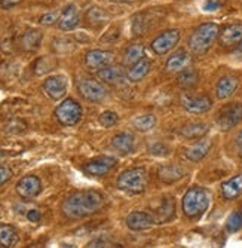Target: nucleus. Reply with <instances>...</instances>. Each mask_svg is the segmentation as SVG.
Returning <instances> with one entry per match:
<instances>
[{
  "instance_id": "obj_1",
  "label": "nucleus",
  "mask_w": 242,
  "mask_h": 248,
  "mask_svg": "<svg viewBox=\"0 0 242 248\" xmlns=\"http://www.w3.org/2000/svg\"><path fill=\"white\" fill-rule=\"evenodd\" d=\"M104 204L106 199L101 193L94 190H80L69 195L64 199L61 211L67 218L76 220L97 214L104 208Z\"/></svg>"
},
{
  "instance_id": "obj_2",
  "label": "nucleus",
  "mask_w": 242,
  "mask_h": 248,
  "mask_svg": "<svg viewBox=\"0 0 242 248\" xmlns=\"http://www.w3.org/2000/svg\"><path fill=\"white\" fill-rule=\"evenodd\" d=\"M220 29L214 22H205L196 27L189 37V48L195 55H204L218 37Z\"/></svg>"
},
{
  "instance_id": "obj_3",
  "label": "nucleus",
  "mask_w": 242,
  "mask_h": 248,
  "mask_svg": "<svg viewBox=\"0 0 242 248\" xmlns=\"http://www.w3.org/2000/svg\"><path fill=\"white\" fill-rule=\"evenodd\" d=\"M183 213L189 218L201 217L210 205V193L204 187H192L183 196Z\"/></svg>"
},
{
  "instance_id": "obj_4",
  "label": "nucleus",
  "mask_w": 242,
  "mask_h": 248,
  "mask_svg": "<svg viewBox=\"0 0 242 248\" xmlns=\"http://www.w3.org/2000/svg\"><path fill=\"white\" fill-rule=\"evenodd\" d=\"M147 171L144 168H131L118 178V187L129 193H141L147 186Z\"/></svg>"
},
{
  "instance_id": "obj_5",
  "label": "nucleus",
  "mask_w": 242,
  "mask_h": 248,
  "mask_svg": "<svg viewBox=\"0 0 242 248\" xmlns=\"http://www.w3.org/2000/svg\"><path fill=\"white\" fill-rule=\"evenodd\" d=\"M55 118L64 126H73L82 118V107L73 98H67L55 108Z\"/></svg>"
},
{
  "instance_id": "obj_6",
  "label": "nucleus",
  "mask_w": 242,
  "mask_h": 248,
  "mask_svg": "<svg viewBox=\"0 0 242 248\" xmlns=\"http://www.w3.org/2000/svg\"><path fill=\"white\" fill-rule=\"evenodd\" d=\"M241 119H242V104L232 103V104L225 106L218 111L217 125L220 129L227 131V129H232L235 125H238Z\"/></svg>"
},
{
  "instance_id": "obj_7",
  "label": "nucleus",
  "mask_w": 242,
  "mask_h": 248,
  "mask_svg": "<svg viewBox=\"0 0 242 248\" xmlns=\"http://www.w3.org/2000/svg\"><path fill=\"white\" fill-rule=\"evenodd\" d=\"M79 88V93L80 95L88 100V101H92V103H98L101 100L106 98L107 95V88L94 79H82L77 85Z\"/></svg>"
},
{
  "instance_id": "obj_8",
  "label": "nucleus",
  "mask_w": 242,
  "mask_h": 248,
  "mask_svg": "<svg viewBox=\"0 0 242 248\" xmlns=\"http://www.w3.org/2000/svg\"><path fill=\"white\" fill-rule=\"evenodd\" d=\"M180 40V31L179 30H166L162 34H159L155 40L151 42V49L158 55H165L171 49H174L175 45Z\"/></svg>"
},
{
  "instance_id": "obj_9",
  "label": "nucleus",
  "mask_w": 242,
  "mask_h": 248,
  "mask_svg": "<svg viewBox=\"0 0 242 248\" xmlns=\"http://www.w3.org/2000/svg\"><path fill=\"white\" fill-rule=\"evenodd\" d=\"M116 55L110 51H103V49H92L86 52L85 55V64L90 70H101L104 67L115 62Z\"/></svg>"
},
{
  "instance_id": "obj_10",
  "label": "nucleus",
  "mask_w": 242,
  "mask_h": 248,
  "mask_svg": "<svg viewBox=\"0 0 242 248\" xmlns=\"http://www.w3.org/2000/svg\"><path fill=\"white\" fill-rule=\"evenodd\" d=\"M67 88H69V82L65 76H51L48 79H45L43 82V91L45 94L51 98V100H61L65 93H67Z\"/></svg>"
},
{
  "instance_id": "obj_11",
  "label": "nucleus",
  "mask_w": 242,
  "mask_h": 248,
  "mask_svg": "<svg viewBox=\"0 0 242 248\" xmlns=\"http://www.w3.org/2000/svg\"><path fill=\"white\" fill-rule=\"evenodd\" d=\"M182 104L183 107L190 111V113L201 115L208 111L212 106V101L208 95H190V94H183L182 95Z\"/></svg>"
},
{
  "instance_id": "obj_12",
  "label": "nucleus",
  "mask_w": 242,
  "mask_h": 248,
  "mask_svg": "<svg viewBox=\"0 0 242 248\" xmlns=\"http://www.w3.org/2000/svg\"><path fill=\"white\" fill-rule=\"evenodd\" d=\"M42 190L40 178L36 175H26L16 183V193L23 199H31L36 198Z\"/></svg>"
},
{
  "instance_id": "obj_13",
  "label": "nucleus",
  "mask_w": 242,
  "mask_h": 248,
  "mask_svg": "<svg viewBox=\"0 0 242 248\" xmlns=\"http://www.w3.org/2000/svg\"><path fill=\"white\" fill-rule=\"evenodd\" d=\"M115 165H116L115 157L101 156V157H97V159H92L90 162H86L83 165V171L86 174L92 175V177H101V175H106Z\"/></svg>"
},
{
  "instance_id": "obj_14",
  "label": "nucleus",
  "mask_w": 242,
  "mask_h": 248,
  "mask_svg": "<svg viewBox=\"0 0 242 248\" xmlns=\"http://www.w3.org/2000/svg\"><path fill=\"white\" fill-rule=\"evenodd\" d=\"M79 21H80L79 9L75 5H69L67 8L64 9V12L60 15L58 27L62 31H70V30H75L79 26Z\"/></svg>"
},
{
  "instance_id": "obj_15",
  "label": "nucleus",
  "mask_w": 242,
  "mask_h": 248,
  "mask_svg": "<svg viewBox=\"0 0 242 248\" xmlns=\"http://www.w3.org/2000/svg\"><path fill=\"white\" fill-rule=\"evenodd\" d=\"M97 76L106 82V83H112V85H119V83H123L126 79H128V75L126 72L122 69L121 65H107L104 69L98 70Z\"/></svg>"
},
{
  "instance_id": "obj_16",
  "label": "nucleus",
  "mask_w": 242,
  "mask_h": 248,
  "mask_svg": "<svg viewBox=\"0 0 242 248\" xmlns=\"http://www.w3.org/2000/svg\"><path fill=\"white\" fill-rule=\"evenodd\" d=\"M151 214H147L144 211H133L126 217V226L131 231H146L153 224Z\"/></svg>"
},
{
  "instance_id": "obj_17",
  "label": "nucleus",
  "mask_w": 242,
  "mask_h": 248,
  "mask_svg": "<svg viewBox=\"0 0 242 248\" xmlns=\"http://www.w3.org/2000/svg\"><path fill=\"white\" fill-rule=\"evenodd\" d=\"M175 216V201L172 198H164L161 201V205L158 210L153 211L151 217L156 223H165L169 221Z\"/></svg>"
},
{
  "instance_id": "obj_18",
  "label": "nucleus",
  "mask_w": 242,
  "mask_h": 248,
  "mask_svg": "<svg viewBox=\"0 0 242 248\" xmlns=\"http://www.w3.org/2000/svg\"><path fill=\"white\" fill-rule=\"evenodd\" d=\"M222 46H232L242 40V24H232L225 27L218 34Z\"/></svg>"
},
{
  "instance_id": "obj_19",
  "label": "nucleus",
  "mask_w": 242,
  "mask_h": 248,
  "mask_svg": "<svg viewBox=\"0 0 242 248\" xmlns=\"http://www.w3.org/2000/svg\"><path fill=\"white\" fill-rule=\"evenodd\" d=\"M239 82L235 76H225L222 78L217 85H215V95L218 100H226L230 95H233V93L236 91Z\"/></svg>"
},
{
  "instance_id": "obj_20",
  "label": "nucleus",
  "mask_w": 242,
  "mask_h": 248,
  "mask_svg": "<svg viewBox=\"0 0 242 248\" xmlns=\"http://www.w3.org/2000/svg\"><path fill=\"white\" fill-rule=\"evenodd\" d=\"M222 195L226 201H233L242 195V174L232 177L222 185Z\"/></svg>"
},
{
  "instance_id": "obj_21",
  "label": "nucleus",
  "mask_w": 242,
  "mask_h": 248,
  "mask_svg": "<svg viewBox=\"0 0 242 248\" xmlns=\"http://www.w3.org/2000/svg\"><path fill=\"white\" fill-rule=\"evenodd\" d=\"M192 64V57L189 52L186 51H179V52H175L172 54L168 61H166V70L168 72H182L184 70L186 67H189Z\"/></svg>"
},
{
  "instance_id": "obj_22",
  "label": "nucleus",
  "mask_w": 242,
  "mask_h": 248,
  "mask_svg": "<svg viewBox=\"0 0 242 248\" xmlns=\"http://www.w3.org/2000/svg\"><path fill=\"white\" fill-rule=\"evenodd\" d=\"M210 149H211V141L207 140V139H202L197 143H195L193 146L187 147L184 155H186V157H187L189 161L197 162V161H201L202 157H205L208 155Z\"/></svg>"
},
{
  "instance_id": "obj_23",
  "label": "nucleus",
  "mask_w": 242,
  "mask_h": 248,
  "mask_svg": "<svg viewBox=\"0 0 242 248\" xmlns=\"http://www.w3.org/2000/svg\"><path fill=\"white\" fill-rule=\"evenodd\" d=\"M43 33L39 30H27L19 39V45L24 51H34L40 46Z\"/></svg>"
},
{
  "instance_id": "obj_24",
  "label": "nucleus",
  "mask_w": 242,
  "mask_h": 248,
  "mask_svg": "<svg viewBox=\"0 0 242 248\" xmlns=\"http://www.w3.org/2000/svg\"><path fill=\"white\" fill-rule=\"evenodd\" d=\"M186 174V171L179 167V165H168V167H162L159 171H158V175L159 178L162 180L164 183H175V182H179L180 178H183Z\"/></svg>"
},
{
  "instance_id": "obj_25",
  "label": "nucleus",
  "mask_w": 242,
  "mask_h": 248,
  "mask_svg": "<svg viewBox=\"0 0 242 248\" xmlns=\"http://www.w3.org/2000/svg\"><path fill=\"white\" fill-rule=\"evenodd\" d=\"M112 146L121 153H129L134 147V135L129 132H119L112 139Z\"/></svg>"
},
{
  "instance_id": "obj_26",
  "label": "nucleus",
  "mask_w": 242,
  "mask_h": 248,
  "mask_svg": "<svg viewBox=\"0 0 242 248\" xmlns=\"http://www.w3.org/2000/svg\"><path fill=\"white\" fill-rule=\"evenodd\" d=\"M150 67H151V61L150 60H140L138 62L131 65V69L128 70V79L133 80V82H138L141 80L144 76H147V73L150 72Z\"/></svg>"
},
{
  "instance_id": "obj_27",
  "label": "nucleus",
  "mask_w": 242,
  "mask_h": 248,
  "mask_svg": "<svg viewBox=\"0 0 242 248\" xmlns=\"http://www.w3.org/2000/svg\"><path fill=\"white\" fill-rule=\"evenodd\" d=\"M18 239L19 235L14 226H11V224H0V247L11 248L16 245Z\"/></svg>"
},
{
  "instance_id": "obj_28",
  "label": "nucleus",
  "mask_w": 242,
  "mask_h": 248,
  "mask_svg": "<svg viewBox=\"0 0 242 248\" xmlns=\"http://www.w3.org/2000/svg\"><path fill=\"white\" fill-rule=\"evenodd\" d=\"M208 132V126L205 124H190L180 129V134L186 139H202Z\"/></svg>"
},
{
  "instance_id": "obj_29",
  "label": "nucleus",
  "mask_w": 242,
  "mask_h": 248,
  "mask_svg": "<svg viewBox=\"0 0 242 248\" xmlns=\"http://www.w3.org/2000/svg\"><path fill=\"white\" fill-rule=\"evenodd\" d=\"M143 58H144V46L141 43H136V45H131V46H128V49L125 51L123 61H125L126 65H133V64L138 62Z\"/></svg>"
},
{
  "instance_id": "obj_30",
  "label": "nucleus",
  "mask_w": 242,
  "mask_h": 248,
  "mask_svg": "<svg viewBox=\"0 0 242 248\" xmlns=\"http://www.w3.org/2000/svg\"><path fill=\"white\" fill-rule=\"evenodd\" d=\"M133 125L137 131H141V132H147L150 129L155 128L156 125V118L153 115H141L138 118H134L133 121Z\"/></svg>"
},
{
  "instance_id": "obj_31",
  "label": "nucleus",
  "mask_w": 242,
  "mask_h": 248,
  "mask_svg": "<svg viewBox=\"0 0 242 248\" xmlns=\"http://www.w3.org/2000/svg\"><path fill=\"white\" fill-rule=\"evenodd\" d=\"M86 19L90 21V24H92V26H101L108 19V14L106 11H103L101 8L94 6L86 12Z\"/></svg>"
},
{
  "instance_id": "obj_32",
  "label": "nucleus",
  "mask_w": 242,
  "mask_h": 248,
  "mask_svg": "<svg viewBox=\"0 0 242 248\" xmlns=\"http://www.w3.org/2000/svg\"><path fill=\"white\" fill-rule=\"evenodd\" d=\"M197 80H199V75H197V72H195V70H186V72L180 73L177 78L179 85H182L183 88L195 86L197 83Z\"/></svg>"
},
{
  "instance_id": "obj_33",
  "label": "nucleus",
  "mask_w": 242,
  "mask_h": 248,
  "mask_svg": "<svg viewBox=\"0 0 242 248\" xmlns=\"http://www.w3.org/2000/svg\"><path fill=\"white\" fill-rule=\"evenodd\" d=\"M226 229L229 232H238L239 229H242V208L233 211L227 221H226Z\"/></svg>"
},
{
  "instance_id": "obj_34",
  "label": "nucleus",
  "mask_w": 242,
  "mask_h": 248,
  "mask_svg": "<svg viewBox=\"0 0 242 248\" xmlns=\"http://www.w3.org/2000/svg\"><path fill=\"white\" fill-rule=\"evenodd\" d=\"M118 119H119V116H118L116 111L106 110V111H103L101 116H100V124L104 128H112V126H115L118 124Z\"/></svg>"
},
{
  "instance_id": "obj_35",
  "label": "nucleus",
  "mask_w": 242,
  "mask_h": 248,
  "mask_svg": "<svg viewBox=\"0 0 242 248\" xmlns=\"http://www.w3.org/2000/svg\"><path fill=\"white\" fill-rule=\"evenodd\" d=\"M60 19V14L58 12H48L45 15H42L40 18V24L42 26H52L55 21Z\"/></svg>"
},
{
  "instance_id": "obj_36",
  "label": "nucleus",
  "mask_w": 242,
  "mask_h": 248,
  "mask_svg": "<svg viewBox=\"0 0 242 248\" xmlns=\"http://www.w3.org/2000/svg\"><path fill=\"white\" fill-rule=\"evenodd\" d=\"M225 5V0H205L204 2V11L207 12H214L220 9Z\"/></svg>"
},
{
  "instance_id": "obj_37",
  "label": "nucleus",
  "mask_w": 242,
  "mask_h": 248,
  "mask_svg": "<svg viewBox=\"0 0 242 248\" xmlns=\"http://www.w3.org/2000/svg\"><path fill=\"white\" fill-rule=\"evenodd\" d=\"M11 178H12V171L8 167H0V186L9 182Z\"/></svg>"
},
{
  "instance_id": "obj_38",
  "label": "nucleus",
  "mask_w": 242,
  "mask_h": 248,
  "mask_svg": "<svg viewBox=\"0 0 242 248\" xmlns=\"http://www.w3.org/2000/svg\"><path fill=\"white\" fill-rule=\"evenodd\" d=\"M88 247H91V248H95V247H112V244H110L108 241H106V239H95V241H91L90 244H88Z\"/></svg>"
},
{
  "instance_id": "obj_39",
  "label": "nucleus",
  "mask_w": 242,
  "mask_h": 248,
  "mask_svg": "<svg viewBox=\"0 0 242 248\" xmlns=\"http://www.w3.org/2000/svg\"><path fill=\"white\" fill-rule=\"evenodd\" d=\"M40 213L37 211V210H30L29 213H27V218L30 220V221H33V223H37V221H40Z\"/></svg>"
},
{
  "instance_id": "obj_40",
  "label": "nucleus",
  "mask_w": 242,
  "mask_h": 248,
  "mask_svg": "<svg viewBox=\"0 0 242 248\" xmlns=\"http://www.w3.org/2000/svg\"><path fill=\"white\" fill-rule=\"evenodd\" d=\"M19 2H21V0H0V5H2L3 8H6V9H9V8L15 6Z\"/></svg>"
},
{
  "instance_id": "obj_41",
  "label": "nucleus",
  "mask_w": 242,
  "mask_h": 248,
  "mask_svg": "<svg viewBox=\"0 0 242 248\" xmlns=\"http://www.w3.org/2000/svg\"><path fill=\"white\" fill-rule=\"evenodd\" d=\"M236 149H238V153L242 156V131L238 134V137H236Z\"/></svg>"
},
{
  "instance_id": "obj_42",
  "label": "nucleus",
  "mask_w": 242,
  "mask_h": 248,
  "mask_svg": "<svg viewBox=\"0 0 242 248\" xmlns=\"http://www.w3.org/2000/svg\"><path fill=\"white\" fill-rule=\"evenodd\" d=\"M235 54H238V55H242V40L239 42V45H238V48H236Z\"/></svg>"
},
{
  "instance_id": "obj_43",
  "label": "nucleus",
  "mask_w": 242,
  "mask_h": 248,
  "mask_svg": "<svg viewBox=\"0 0 242 248\" xmlns=\"http://www.w3.org/2000/svg\"><path fill=\"white\" fill-rule=\"evenodd\" d=\"M113 2H118V3H128L131 0H113Z\"/></svg>"
}]
</instances>
